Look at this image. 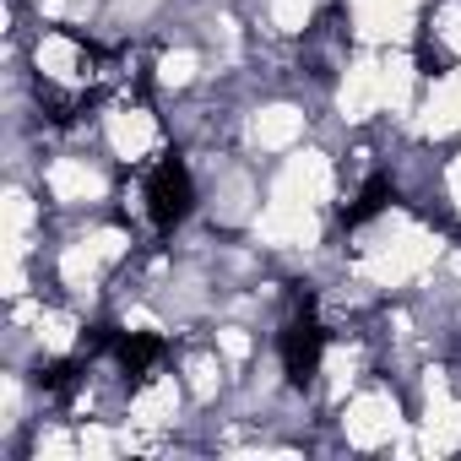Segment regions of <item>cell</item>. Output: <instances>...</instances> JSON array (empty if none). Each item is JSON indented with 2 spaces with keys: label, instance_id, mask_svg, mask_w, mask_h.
<instances>
[{
  "label": "cell",
  "instance_id": "1",
  "mask_svg": "<svg viewBox=\"0 0 461 461\" xmlns=\"http://www.w3.org/2000/svg\"><path fill=\"white\" fill-rule=\"evenodd\" d=\"M141 201H147V217H152V228H174V222L190 212V174H185V163H179V158H163V163H152Z\"/></svg>",
  "mask_w": 461,
  "mask_h": 461
}]
</instances>
